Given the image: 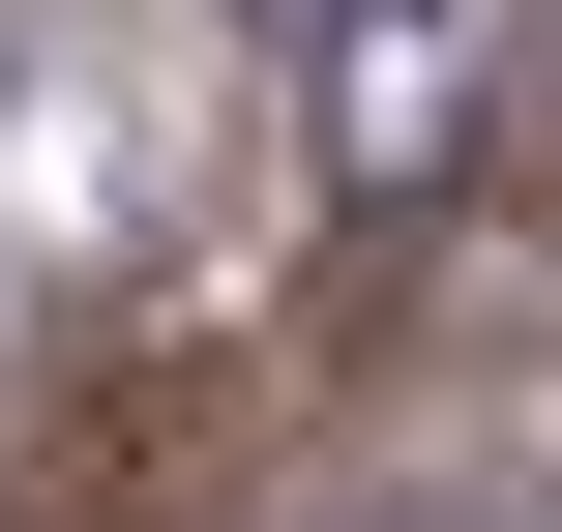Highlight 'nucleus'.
Returning <instances> with one entry per match:
<instances>
[{
	"label": "nucleus",
	"instance_id": "3",
	"mask_svg": "<svg viewBox=\"0 0 562 532\" xmlns=\"http://www.w3.org/2000/svg\"><path fill=\"white\" fill-rule=\"evenodd\" d=\"M385 532H533V503H385Z\"/></svg>",
	"mask_w": 562,
	"mask_h": 532
},
{
	"label": "nucleus",
	"instance_id": "2",
	"mask_svg": "<svg viewBox=\"0 0 562 532\" xmlns=\"http://www.w3.org/2000/svg\"><path fill=\"white\" fill-rule=\"evenodd\" d=\"M207 30H267V59H296V30H356V0H207Z\"/></svg>",
	"mask_w": 562,
	"mask_h": 532
},
{
	"label": "nucleus",
	"instance_id": "1",
	"mask_svg": "<svg viewBox=\"0 0 562 532\" xmlns=\"http://www.w3.org/2000/svg\"><path fill=\"white\" fill-rule=\"evenodd\" d=\"M267 89H296V178H326L356 237H415V207L504 178V118H533V0H356V30H296Z\"/></svg>",
	"mask_w": 562,
	"mask_h": 532
}]
</instances>
